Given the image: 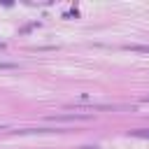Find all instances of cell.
Here are the masks:
<instances>
[{"instance_id": "cell-1", "label": "cell", "mask_w": 149, "mask_h": 149, "mask_svg": "<svg viewBox=\"0 0 149 149\" xmlns=\"http://www.w3.org/2000/svg\"><path fill=\"white\" fill-rule=\"evenodd\" d=\"M77 119L86 121V119H91V116H88V114H54V116H49V121H77Z\"/></svg>"}, {"instance_id": "cell-2", "label": "cell", "mask_w": 149, "mask_h": 149, "mask_svg": "<svg viewBox=\"0 0 149 149\" xmlns=\"http://www.w3.org/2000/svg\"><path fill=\"white\" fill-rule=\"evenodd\" d=\"M123 49H128V51H137V54H149V44H126Z\"/></svg>"}, {"instance_id": "cell-3", "label": "cell", "mask_w": 149, "mask_h": 149, "mask_svg": "<svg viewBox=\"0 0 149 149\" xmlns=\"http://www.w3.org/2000/svg\"><path fill=\"white\" fill-rule=\"evenodd\" d=\"M133 137H149V128H140V130H130Z\"/></svg>"}, {"instance_id": "cell-4", "label": "cell", "mask_w": 149, "mask_h": 149, "mask_svg": "<svg viewBox=\"0 0 149 149\" xmlns=\"http://www.w3.org/2000/svg\"><path fill=\"white\" fill-rule=\"evenodd\" d=\"M19 65L16 63H7V61H0V70H16Z\"/></svg>"}, {"instance_id": "cell-5", "label": "cell", "mask_w": 149, "mask_h": 149, "mask_svg": "<svg viewBox=\"0 0 149 149\" xmlns=\"http://www.w3.org/2000/svg\"><path fill=\"white\" fill-rule=\"evenodd\" d=\"M0 49H5V42H0Z\"/></svg>"}, {"instance_id": "cell-6", "label": "cell", "mask_w": 149, "mask_h": 149, "mask_svg": "<svg viewBox=\"0 0 149 149\" xmlns=\"http://www.w3.org/2000/svg\"><path fill=\"white\" fill-rule=\"evenodd\" d=\"M144 102H149V95H147V98H144Z\"/></svg>"}, {"instance_id": "cell-7", "label": "cell", "mask_w": 149, "mask_h": 149, "mask_svg": "<svg viewBox=\"0 0 149 149\" xmlns=\"http://www.w3.org/2000/svg\"><path fill=\"white\" fill-rule=\"evenodd\" d=\"M0 130H5V126H0Z\"/></svg>"}]
</instances>
